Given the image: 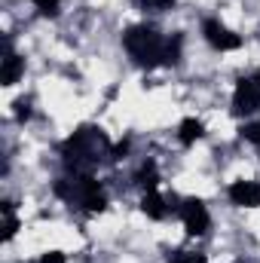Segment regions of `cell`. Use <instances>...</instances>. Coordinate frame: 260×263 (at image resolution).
Wrapping results in <instances>:
<instances>
[{
  "label": "cell",
  "mask_w": 260,
  "mask_h": 263,
  "mask_svg": "<svg viewBox=\"0 0 260 263\" xmlns=\"http://www.w3.org/2000/svg\"><path fill=\"white\" fill-rule=\"evenodd\" d=\"M31 3L37 6L40 15H59V9H62V0H31Z\"/></svg>",
  "instance_id": "5bb4252c"
},
{
  "label": "cell",
  "mask_w": 260,
  "mask_h": 263,
  "mask_svg": "<svg viewBox=\"0 0 260 263\" xmlns=\"http://www.w3.org/2000/svg\"><path fill=\"white\" fill-rule=\"evenodd\" d=\"M172 3H175V0H147L144 6H150V9H169Z\"/></svg>",
  "instance_id": "d6986e66"
},
{
  "label": "cell",
  "mask_w": 260,
  "mask_h": 263,
  "mask_svg": "<svg viewBox=\"0 0 260 263\" xmlns=\"http://www.w3.org/2000/svg\"><path fill=\"white\" fill-rule=\"evenodd\" d=\"M141 211L147 217H153V220H162L165 217V202H162V196L156 190H150V193H144V199H141Z\"/></svg>",
  "instance_id": "30bf717a"
},
{
  "label": "cell",
  "mask_w": 260,
  "mask_h": 263,
  "mask_svg": "<svg viewBox=\"0 0 260 263\" xmlns=\"http://www.w3.org/2000/svg\"><path fill=\"white\" fill-rule=\"evenodd\" d=\"M202 34H205V40L214 46V49H220V52H230V49H239L242 46V37L239 34H233L227 25H220L217 18H208L205 25H202Z\"/></svg>",
  "instance_id": "5b68a950"
},
{
  "label": "cell",
  "mask_w": 260,
  "mask_h": 263,
  "mask_svg": "<svg viewBox=\"0 0 260 263\" xmlns=\"http://www.w3.org/2000/svg\"><path fill=\"white\" fill-rule=\"evenodd\" d=\"M15 117L18 120H28L31 117V104L28 101H15Z\"/></svg>",
  "instance_id": "e0dca14e"
},
{
  "label": "cell",
  "mask_w": 260,
  "mask_h": 263,
  "mask_svg": "<svg viewBox=\"0 0 260 263\" xmlns=\"http://www.w3.org/2000/svg\"><path fill=\"white\" fill-rule=\"evenodd\" d=\"M260 110V73L239 80L233 92V114H254Z\"/></svg>",
  "instance_id": "277c9868"
},
{
  "label": "cell",
  "mask_w": 260,
  "mask_h": 263,
  "mask_svg": "<svg viewBox=\"0 0 260 263\" xmlns=\"http://www.w3.org/2000/svg\"><path fill=\"white\" fill-rule=\"evenodd\" d=\"M242 138L260 147V123H251V126H245V129H242Z\"/></svg>",
  "instance_id": "2e32d148"
},
{
  "label": "cell",
  "mask_w": 260,
  "mask_h": 263,
  "mask_svg": "<svg viewBox=\"0 0 260 263\" xmlns=\"http://www.w3.org/2000/svg\"><path fill=\"white\" fill-rule=\"evenodd\" d=\"M123 43H126L129 55L138 62V65H144V67L162 65V49H165V40L159 37V31H156V28H150V25H135V28H129V31H126Z\"/></svg>",
  "instance_id": "3957f363"
},
{
  "label": "cell",
  "mask_w": 260,
  "mask_h": 263,
  "mask_svg": "<svg viewBox=\"0 0 260 263\" xmlns=\"http://www.w3.org/2000/svg\"><path fill=\"white\" fill-rule=\"evenodd\" d=\"M169 263H208V260H205V254H199V251H178V254H172Z\"/></svg>",
  "instance_id": "9a60e30c"
},
{
  "label": "cell",
  "mask_w": 260,
  "mask_h": 263,
  "mask_svg": "<svg viewBox=\"0 0 260 263\" xmlns=\"http://www.w3.org/2000/svg\"><path fill=\"white\" fill-rule=\"evenodd\" d=\"M25 73V62L18 59V55H12L9 52V46H6V55H3V70H0V83L3 86H12V83H18V77Z\"/></svg>",
  "instance_id": "ba28073f"
},
{
  "label": "cell",
  "mask_w": 260,
  "mask_h": 263,
  "mask_svg": "<svg viewBox=\"0 0 260 263\" xmlns=\"http://www.w3.org/2000/svg\"><path fill=\"white\" fill-rule=\"evenodd\" d=\"M230 199L239 208H257L260 205V184L257 181H236L230 187Z\"/></svg>",
  "instance_id": "52a82bcc"
},
{
  "label": "cell",
  "mask_w": 260,
  "mask_h": 263,
  "mask_svg": "<svg viewBox=\"0 0 260 263\" xmlns=\"http://www.w3.org/2000/svg\"><path fill=\"white\" fill-rule=\"evenodd\" d=\"M110 150V141L101 129H80L62 144V156L70 172H92Z\"/></svg>",
  "instance_id": "6da1fadb"
},
{
  "label": "cell",
  "mask_w": 260,
  "mask_h": 263,
  "mask_svg": "<svg viewBox=\"0 0 260 263\" xmlns=\"http://www.w3.org/2000/svg\"><path fill=\"white\" fill-rule=\"evenodd\" d=\"M178 135H181V144H187V147H190V144H196V141L205 135V126H202L199 120L190 117V120H184V123H181V132H178Z\"/></svg>",
  "instance_id": "8fae6325"
},
{
  "label": "cell",
  "mask_w": 260,
  "mask_h": 263,
  "mask_svg": "<svg viewBox=\"0 0 260 263\" xmlns=\"http://www.w3.org/2000/svg\"><path fill=\"white\" fill-rule=\"evenodd\" d=\"M135 184H138L144 193L156 190V184H159V172H156V162H144V165L138 168V175H135Z\"/></svg>",
  "instance_id": "9c48e42d"
},
{
  "label": "cell",
  "mask_w": 260,
  "mask_h": 263,
  "mask_svg": "<svg viewBox=\"0 0 260 263\" xmlns=\"http://www.w3.org/2000/svg\"><path fill=\"white\" fill-rule=\"evenodd\" d=\"M126 150H129V144H126V141H123V144H117V147H114V153H110V159H123V156H126Z\"/></svg>",
  "instance_id": "ffe728a7"
},
{
  "label": "cell",
  "mask_w": 260,
  "mask_h": 263,
  "mask_svg": "<svg viewBox=\"0 0 260 263\" xmlns=\"http://www.w3.org/2000/svg\"><path fill=\"white\" fill-rule=\"evenodd\" d=\"M40 263H65V254H59V251H46V254L40 257Z\"/></svg>",
  "instance_id": "ac0fdd59"
},
{
  "label": "cell",
  "mask_w": 260,
  "mask_h": 263,
  "mask_svg": "<svg viewBox=\"0 0 260 263\" xmlns=\"http://www.w3.org/2000/svg\"><path fill=\"white\" fill-rule=\"evenodd\" d=\"M141 3H147V0H141Z\"/></svg>",
  "instance_id": "44dd1931"
},
{
  "label": "cell",
  "mask_w": 260,
  "mask_h": 263,
  "mask_svg": "<svg viewBox=\"0 0 260 263\" xmlns=\"http://www.w3.org/2000/svg\"><path fill=\"white\" fill-rule=\"evenodd\" d=\"M181 220H184V230L190 236H205L208 223H211V217H208V211H205V205L199 199H187L181 205Z\"/></svg>",
  "instance_id": "8992f818"
},
{
  "label": "cell",
  "mask_w": 260,
  "mask_h": 263,
  "mask_svg": "<svg viewBox=\"0 0 260 263\" xmlns=\"http://www.w3.org/2000/svg\"><path fill=\"white\" fill-rule=\"evenodd\" d=\"M55 193L70 202V205H80L86 214H101L107 208V196L101 190V184L89 175V172H70L65 178L55 181Z\"/></svg>",
  "instance_id": "7a4b0ae2"
},
{
  "label": "cell",
  "mask_w": 260,
  "mask_h": 263,
  "mask_svg": "<svg viewBox=\"0 0 260 263\" xmlns=\"http://www.w3.org/2000/svg\"><path fill=\"white\" fill-rule=\"evenodd\" d=\"M181 37L175 34L172 40H165V49H162V65H178V59H181Z\"/></svg>",
  "instance_id": "4fadbf2b"
},
{
  "label": "cell",
  "mask_w": 260,
  "mask_h": 263,
  "mask_svg": "<svg viewBox=\"0 0 260 263\" xmlns=\"http://www.w3.org/2000/svg\"><path fill=\"white\" fill-rule=\"evenodd\" d=\"M18 233V217L12 214V202H3V242H9Z\"/></svg>",
  "instance_id": "7c38bea8"
}]
</instances>
